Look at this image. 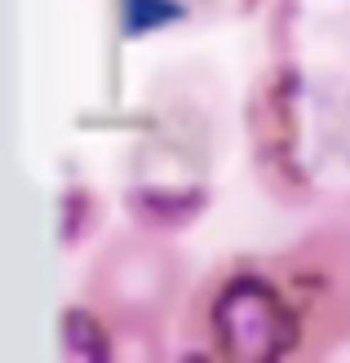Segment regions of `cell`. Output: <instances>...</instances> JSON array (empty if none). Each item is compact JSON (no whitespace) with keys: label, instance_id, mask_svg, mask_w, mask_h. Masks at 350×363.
<instances>
[{"label":"cell","instance_id":"6da1fadb","mask_svg":"<svg viewBox=\"0 0 350 363\" xmlns=\"http://www.w3.org/2000/svg\"><path fill=\"white\" fill-rule=\"evenodd\" d=\"M182 354L222 359V363H280L297 359L302 328L270 275L266 252H231L204 270L177 315Z\"/></svg>","mask_w":350,"mask_h":363},{"label":"cell","instance_id":"7a4b0ae2","mask_svg":"<svg viewBox=\"0 0 350 363\" xmlns=\"http://www.w3.org/2000/svg\"><path fill=\"white\" fill-rule=\"evenodd\" d=\"M80 301L111 333L116 354H164L187 301V262L160 230H120L89 262Z\"/></svg>","mask_w":350,"mask_h":363},{"label":"cell","instance_id":"3957f363","mask_svg":"<svg viewBox=\"0 0 350 363\" xmlns=\"http://www.w3.org/2000/svg\"><path fill=\"white\" fill-rule=\"evenodd\" d=\"M270 275L297 315V359H328L350 346V217H324L266 252Z\"/></svg>","mask_w":350,"mask_h":363},{"label":"cell","instance_id":"277c9868","mask_svg":"<svg viewBox=\"0 0 350 363\" xmlns=\"http://www.w3.org/2000/svg\"><path fill=\"white\" fill-rule=\"evenodd\" d=\"M204 151H191L177 133H155L142 138L133 160H128V182H124V208L138 226L146 230H177L191 226V217L209 199V173H204Z\"/></svg>","mask_w":350,"mask_h":363},{"label":"cell","instance_id":"5b68a950","mask_svg":"<svg viewBox=\"0 0 350 363\" xmlns=\"http://www.w3.org/2000/svg\"><path fill=\"white\" fill-rule=\"evenodd\" d=\"M302 76L284 67H270L248 94V138L257 177L280 204H302L310 195V164H306V133H302Z\"/></svg>","mask_w":350,"mask_h":363}]
</instances>
